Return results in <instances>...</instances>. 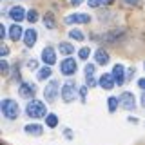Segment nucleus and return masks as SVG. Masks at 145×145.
<instances>
[{
  "mask_svg": "<svg viewBox=\"0 0 145 145\" xmlns=\"http://www.w3.org/2000/svg\"><path fill=\"white\" fill-rule=\"evenodd\" d=\"M36 38H38V35H36V29H25L24 33V44L27 45V47H33V45L36 44Z\"/></svg>",
  "mask_w": 145,
  "mask_h": 145,
  "instance_id": "4468645a",
  "label": "nucleus"
},
{
  "mask_svg": "<svg viewBox=\"0 0 145 145\" xmlns=\"http://www.w3.org/2000/svg\"><path fill=\"white\" fill-rule=\"evenodd\" d=\"M69 36H71V38H74V40H78V42H82V40H84V33H82V31H78V29H71V31H69Z\"/></svg>",
  "mask_w": 145,
  "mask_h": 145,
  "instance_id": "b1692460",
  "label": "nucleus"
},
{
  "mask_svg": "<svg viewBox=\"0 0 145 145\" xmlns=\"http://www.w3.org/2000/svg\"><path fill=\"white\" fill-rule=\"evenodd\" d=\"M91 16L85 15V13H74V15L65 16V24H87Z\"/></svg>",
  "mask_w": 145,
  "mask_h": 145,
  "instance_id": "1a4fd4ad",
  "label": "nucleus"
},
{
  "mask_svg": "<svg viewBox=\"0 0 145 145\" xmlns=\"http://www.w3.org/2000/svg\"><path fill=\"white\" fill-rule=\"evenodd\" d=\"M120 105L127 109V111H133V109L136 107V98L133 93H129V91H125V93L120 94Z\"/></svg>",
  "mask_w": 145,
  "mask_h": 145,
  "instance_id": "423d86ee",
  "label": "nucleus"
},
{
  "mask_svg": "<svg viewBox=\"0 0 145 145\" xmlns=\"http://www.w3.org/2000/svg\"><path fill=\"white\" fill-rule=\"evenodd\" d=\"M112 0H87V4L91 7H100V6H109Z\"/></svg>",
  "mask_w": 145,
  "mask_h": 145,
  "instance_id": "412c9836",
  "label": "nucleus"
},
{
  "mask_svg": "<svg viewBox=\"0 0 145 145\" xmlns=\"http://www.w3.org/2000/svg\"><path fill=\"white\" fill-rule=\"evenodd\" d=\"M143 69H145V62H143Z\"/></svg>",
  "mask_w": 145,
  "mask_h": 145,
  "instance_id": "e433bc0d",
  "label": "nucleus"
},
{
  "mask_svg": "<svg viewBox=\"0 0 145 145\" xmlns=\"http://www.w3.org/2000/svg\"><path fill=\"white\" fill-rule=\"evenodd\" d=\"M42 60L45 65H53L54 62H56V51H54L53 47H44L42 51Z\"/></svg>",
  "mask_w": 145,
  "mask_h": 145,
  "instance_id": "9b49d317",
  "label": "nucleus"
},
{
  "mask_svg": "<svg viewBox=\"0 0 145 145\" xmlns=\"http://www.w3.org/2000/svg\"><path fill=\"white\" fill-rule=\"evenodd\" d=\"M44 96H45V102L53 103L56 102V96H58V80H51L44 89Z\"/></svg>",
  "mask_w": 145,
  "mask_h": 145,
  "instance_id": "20e7f679",
  "label": "nucleus"
},
{
  "mask_svg": "<svg viewBox=\"0 0 145 145\" xmlns=\"http://www.w3.org/2000/svg\"><path fill=\"white\" fill-rule=\"evenodd\" d=\"M44 24L47 29H54V16L51 15V13H47V15L44 16Z\"/></svg>",
  "mask_w": 145,
  "mask_h": 145,
  "instance_id": "4be33fe9",
  "label": "nucleus"
},
{
  "mask_svg": "<svg viewBox=\"0 0 145 145\" xmlns=\"http://www.w3.org/2000/svg\"><path fill=\"white\" fill-rule=\"evenodd\" d=\"M98 84H100V87H102V89L111 91L112 87H114V84H116V82H114V78H112V74H107V72H105V74H102V76H100Z\"/></svg>",
  "mask_w": 145,
  "mask_h": 145,
  "instance_id": "ddd939ff",
  "label": "nucleus"
},
{
  "mask_svg": "<svg viewBox=\"0 0 145 145\" xmlns=\"http://www.w3.org/2000/svg\"><path fill=\"white\" fill-rule=\"evenodd\" d=\"M24 33H25V31L18 25V22H15V24L9 27V38H11L13 42H18L20 38H24Z\"/></svg>",
  "mask_w": 145,
  "mask_h": 145,
  "instance_id": "f8f14e48",
  "label": "nucleus"
},
{
  "mask_svg": "<svg viewBox=\"0 0 145 145\" xmlns=\"http://www.w3.org/2000/svg\"><path fill=\"white\" fill-rule=\"evenodd\" d=\"M120 35H121V31H114V33H111V35H103L102 40H118Z\"/></svg>",
  "mask_w": 145,
  "mask_h": 145,
  "instance_id": "bb28decb",
  "label": "nucleus"
},
{
  "mask_svg": "<svg viewBox=\"0 0 145 145\" xmlns=\"http://www.w3.org/2000/svg\"><path fill=\"white\" fill-rule=\"evenodd\" d=\"M6 29H7V27H4V25H0V38H2V40H4V38H6V33H7V31H6Z\"/></svg>",
  "mask_w": 145,
  "mask_h": 145,
  "instance_id": "c756f323",
  "label": "nucleus"
},
{
  "mask_svg": "<svg viewBox=\"0 0 145 145\" xmlns=\"http://www.w3.org/2000/svg\"><path fill=\"white\" fill-rule=\"evenodd\" d=\"M45 123H47V127H56L58 125V116L56 114H47L45 116Z\"/></svg>",
  "mask_w": 145,
  "mask_h": 145,
  "instance_id": "aec40b11",
  "label": "nucleus"
},
{
  "mask_svg": "<svg viewBox=\"0 0 145 145\" xmlns=\"http://www.w3.org/2000/svg\"><path fill=\"white\" fill-rule=\"evenodd\" d=\"M25 112H27V116H29V118H45V116H47V107H45L44 102L33 98L31 102H27Z\"/></svg>",
  "mask_w": 145,
  "mask_h": 145,
  "instance_id": "f257e3e1",
  "label": "nucleus"
},
{
  "mask_svg": "<svg viewBox=\"0 0 145 145\" xmlns=\"http://www.w3.org/2000/svg\"><path fill=\"white\" fill-rule=\"evenodd\" d=\"M89 54H91V49H89V47H82L80 51H78L80 60H87V58H89Z\"/></svg>",
  "mask_w": 145,
  "mask_h": 145,
  "instance_id": "a878e982",
  "label": "nucleus"
},
{
  "mask_svg": "<svg viewBox=\"0 0 145 145\" xmlns=\"http://www.w3.org/2000/svg\"><path fill=\"white\" fill-rule=\"evenodd\" d=\"M27 20H29L31 24H35V22L38 20V11H36V9H31V11H27Z\"/></svg>",
  "mask_w": 145,
  "mask_h": 145,
  "instance_id": "393cba45",
  "label": "nucleus"
},
{
  "mask_svg": "<svg viewBox=\"0 0 145 145\" xmlns=\"http://www.w3.org/2000/svg\"><path fill=\"white\" fill-rule=\"evenodd\" d=\"M0 69H2V72H7L9 65H7V62H6V60H2V62H0Z\"/></svg>",
  "mask_w": 145,
  "mask_h": 145,
  "instance_id": "c85d7f7f",
  "label": "nucleus"
},
{
  "mask_svg": "<svg viewBox=\"0 0 145 145\" xmlns=\"http://www.w3.org/2000/svg\"><path fill=\"white\" fill-rule=\"evenodd\" d=\"M0 109H2V114L7 118V120H16L18 114H20V107H18V103L15 100H2V103H0Z\"/></svg>",
  "mask_w": 145,
  "mask_h": 145,
  "instance_id": "f03ea898",
  "label": "nucleus"
},
{
  "mask_svg": "<svg viewBox=\"0 0 145 145\" xmlns=\"http://www.w3.org/2000/svg\"><path fill=\"white\" fill-rule=\"evenodd\" d=\"M27 67H29V69H36V62L35 60H29V62H27Z\"/></svg>",
  "mask_w": 145,
  "mask_h": 145,
  "instance_id": "473e14b6",
  "label": "nucleus"
},
{
  "mask_svg": "<svg viewBox=\"0 0 145 145\" xmlns=\"http://www.w3.org/2000/svg\"><path fill=\"white\" fill-rule=\"evenodd\" d=\"M9 18H11L13 22H22L24 18H27V13L24 11L22 6H13L9 9Z\"/></svg>",
  "mask_w": 145,
  "mask_h": 145,
  "instance_id": "6e6552de",
  "label": "nucleus"
},
{
  "mask_svg": "<svg viewBox=\"0 0 145 145\" xmlns=\"http://www.w3.org/2000/svg\"><path fill=\"white\" fill-rule=\"evenodd\" d=\"M76 69H78V65H76L74 58H65V60H62V63H60V71H62V74H65V76H72L76 72Z\"/></svg>",
  "mask_w": 145,
  "mask_h": 145,
  "instance_id": "39448f33",
  "label": "nucleus"
},
{
  "mask_svg": "<svg viewBox=\"0 0 145 145\" xmlns=\"http://www.w3.org/2000/svg\"><path fill=\"white\" fill-rule=\"evenodd\" d=\"M107 102H109V112H114L116 107H118V103H120V100H118L116 96H111Z\"/></svg>",
  "mask_w": 145,
  "mask_h": 145,
  "instance_id": "5701e85b",
  "label": "nucleus"
},
{
  "mask_svg": "<svg viewBox=\"0 0 145 145\" xmlns=\"http://www.w3.org/2000/svg\"><path fill=\"white\" fill-rule=\"evenodd\" d=\"M24 131H25V133L27 134H33V136H40V134H42L44 133V127L42 125H36V123H33V125H25L24 127Z\"/></svg>",
  "mask_w": 145,
  "mask_h": 145,
  "instance_id": "f3484780",
  "label": "nucleus"
},
{
  "mask_svg": "<svg viewBox=\"0 0 145 145\" xmlns=\"http://www.w3.org/2000/svg\"><path fill=\"white\" fill-rule=\"evenodd\" d=\"M82 2H84V0H71V4H72V6H74V7H76V6H80Z\"/></svg>",
  "mask_w": 145,
  "mask_h": 145,
  "instance_id": "f704fd0d",
  "label": "nucleus"
},
{
  "mask_svg": "<svg viewBox=\"0 0 145 145\" xmlns=\"http://www.w3.org/2000/svg\"><path fill=\"white\" fill-rule=\"evenodd\" d=\"M58 51H60L62 54H65V56H69V54L74 53V45L67 44V42H60V44H58Z\"/></svg>",
  "mask_w": 145,
  "mask_h": 145,
  "instance_id": "a211bd4d",
  "label": "nucleus"
},
{
  "mask_svg": "<svg viewBox=\"0 0 145 145\" xmlns=\"http://www.w3.org/2000/svg\"><path fill=\"white\" fill-rule=\"evenodd\" d=\"M138 87L142 89V91H145V78H140L138 80Z\"/></svg>",
  "mask_w": 145,
  "mask_h": 145,
  "instance_id": "7c9ffc66",
  "label": "nucleus"
},
{
  "mask_svg": "<svg viewBox=\"0 0 145 145\" xmlns=\"http://www.w3.org/2000/svg\"><path fill=\"white\" fill-rule=\"evenodd\" d=\"M49 76H51V69H49V65H45V67H42V69L38 71L36 78H38V80H45V78H49Z\"/></svg>",
  "mask_w": 145,
  "mask_h": 145,
  "instance_id": "6ab92c4d",
  "label": "nucleus"
},
{
  "mask_svg": "<svg viewBox=\"0 0 145 145\" xmlns=\"http://www.w3.org/2000/svg\"><path fill=\"white\" fill-rule=\"evenodd\" d=\"M85 94H87V87H80V98H82V102H85Z\"/></svg>",
  "mask_w": 145,
  "mask_h": 145,
  "instance_id": "cd10ccee",
  "label": "nucleus"
},
{
  "mask_svg": "<svg viewBox=\"0 0 145 145\" xmlns=\"http://www.w3.org/2000/svg\"><path fill=\"white\" fill-rule=\"evenodd\" d=\"M76 89H78V85H76L74 80H67L65 84H63L62 87V100L63 102H72V100L76 98Z\"/></svg>",
  "mask_w": 145,
  "mask_h": 145,
  "instance_id": "7ed1b4c3",
  "label": "nucleus"
},
{
  "mask_svg": "<svg viewBox=\"0 0 145 145\" xmlns=\"http://www.w3.org/2000/svg\"><path fill=\"white\" fill-rule=\"evenodd\" d=\"M142 105H143V107H145V93H143V94H142Z\"/></svg>",
  "mask_w": 145,
  "mask_h": 145,
  "instance_id": "c9c22d12",
  "label": "nucleus"
},
{
  "mask_svg": "<svg viewBox=\"0 0 145 145\" xmlns=\"http://www.w3.org/2000/svg\"><path fill=\"white\" fill-rule=\"evenodd\" d=\"M85 84H87V87H94V84H96V80H94V65L93 63H87V65H85Z\"/></svg>",
  "mask_w": 145,
  "mask_h": 145,
  "instance_id": "2eb2a0df",
  "label": "nucleus"
},
{
  "mask_svg": "<svg viewBox=\"0 0 145 145\" xmlns=\"http://www.w3.org/2000/svg\"><path fill=\"white\" fill-rule=\"evenodd\" d=\"M112 78L118 85H121L125 82V67L121 65V63H116L114 67H112Z\"/></svg>",
  "mask_w": 145,
  "mask_h": 145,
  "instance_id": "9d476101",
  "label": "nucleus"
},
{
  "mask_svg": "<svg viewBox=\"0 0 145 145\" xmlns=\"http://www.w3.org/2000/svg\"><path fill=\"white\" fill-rule=\"evenodd\" d=\"M18 94H20L22 98L31 100V98L36 94V85H35V84H27V82H24V84H20V87H18Z\"/></svg>",
  "mask_w": 145,
  "mask_h": 145,
  "instance_id": "0eeeda50",
  "label": "nucleus"
},
{
  "mask_svg": "<svg viewBox=\"0 0 145 145\" xmlns=\"http://www.w3.org/2000/svg\"><path fill=\"white\" fill-rule=\"evenodd\" d=\"M121 2H125V4H131V6H138V4H140V0H121Z\"/></svg>",
  "mask_w": 145,
  "mask_h": 145,
  "instance_id": "2f4dec72",
  "label": "nucleus"
},
{
  "mask_svg": "<svg viewBox=\"0 0 145 145\" xmlns=\"http://www.w3.org/2000/svg\"><path fill=\"white\" fill-rule=\"evenodd\" d=\"M94 60H96L98 65H107L109 63V53L103 51V49H98V51L94 53Z\"/></svg>",
  "mask_w": 145,
  "mask_h": 145,
  "instance_id": "dca6fc26",
  "label": "nucleus"
},
{
  "mask_svg": "<svg viewBox=\"0 0 145 145\" xmlns=\"http://www.w3.org/2000/svg\"><path fill=\"white\" fill-rule=\"evenodd\" d=\"M7 53H9V49L6 47V45H2V49H0V54H2V56H6Z\"/></svg>",
  "mask_w": 145,
  "mask_h": 145,
  "instance_id": "72a5a7b5",
  "label": "nucleus"
}]
</instances>
